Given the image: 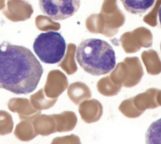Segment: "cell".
<instances>
[{"label": "cell", "instance_id": "cell-4", "mask_svg": "<svg viewBox=\"0 0 161 144\" xmlns=\"http://www.w3.org/2000/svg\"><path fill=\"white\" fill-rule=\"evenodd\" d=\"M41 11L54 21H61L75 15L80 0H39Z\"/></svg>", "mask_w": 161, "mask_h": 144}, {"label": "cell", "instance_id": "cell-5", "mask_svg": "<svg viewBox=\"0 0 161 144\" xmlns=\"http://www.w3.org/2000/svg\"><path fill=\"white\" fill-rule=\"evenodd\" d=\"M125 8L132 14H143L149 10L156 0H121Z\"/></svg>", "mask_w": 161, "mask_h": 144}, {"label": "cell", "instance_id": "cell-1", "mask_svg": "<svg viewBox=\"0 0 161 144\" xmlns=\"http://www.w3.org/2000/svg\"><path fill=\"white\" fill-rule=\"evenodd\" d=\"M43 69L26 47L4 42L0 44V89L15 94L34 91Z\"/></svg>", "mask_w": 161, "mask_h": 144}, {"label": "cell", "instance_id": "cell-8", "mask_svg": "<svg viewBox=\"0 0 161 144\" xmlns=\"http://www.w3.org/2000/svg\"><path fill=\"white\" fill-rule=\"evenodd\" d=\"M160 51H161V42H160Z\"/></svg>", "mask_w": 161, "mask_h": 144}, {"label": "cell", "instance_id": "cell-6", "mask_svg": "<svg viewBox=\"0 0 161 144\" xmlns=\"http://www.w3.org/2000/svg\"><path fill=\"white\" fill-rule=\"evenodd\" d=\"M145 144H161V118L148 127L145 134Z\"/></svg>", "mask_w": 161, "mask_h": 144}, {"label": "cell", "instance_id": "cell-7", "mask_svg": "<svg viewBox=\"0 0 161 144\" xmlns=\"http://www.w3.org/2000/svg\"><path fill=\"white\" fill-rule=\"evenodd\" d=\"M158 19H159V23H160L161 25V7L160 8H159V11H158Z\"/></svg>", "mask_w": 161, "mask_h": 144}, {"label": "cell", "instance_id": "cell-3", "mask_svg": "<svg viewBox=\"0 0 161 144\" xmlns=\"http://www.w3.org/2000/svg\"><path fill=\"white\" fill-rule=\"evenodd\" d=\"M33 50L42 62L58 64L65 56L66 42L58 31L42 32L36 37L33 42Z\"/></svg>", "mask_w": 161, "mask_h": 144}, {"label": "cell", "instance_id": "cell-2", "mask_svg": "<svg viewBox=\"0 0 161 144\" xmlns=\"http://www.w3.org/2000/svg\"><path fill=\"white\" fill-rule=\"evenodd\" d=\"M79 66L92 75H103L110 73L116 66V54L113 47L100 39L82 41L75 52Z\"/></svg>", "mask_w": 161, "mask_h": 144}]
</instances>
